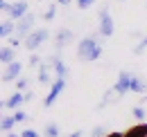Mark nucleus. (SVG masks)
Returning a JSON list of instances; mask_svg holds the SVG:
<instances>
[{
  "mask_svg": "<svg viewBox=\"0 0 147 137\" xmlns=\"http://www.w3.org/2000/svg\"><path fill=\"white\" fill-rule=\"evenodd\" d=\"M100 41H102V38H97L95 34L82 38L79 45H77V59L84 61V63H95V61L102 56V45H100Z\"/></svg>",
  "mask_w": 147,
  "mask_h": 137,
  "instance_id": "f257e3e1",
  "label": "nucleus"
},
{
  "mask_svg": "<svg viewBox=\"0 0 147 137\" xmlns=\"http://www.w3.org/2000/svg\"><path fill=\"white\" fill-rule=\"evenodd\" d=\"M113 32H115L113 16H111L109 7H107V5H102V7H100V11H97V34L102 36V38H109V36H113Z\"/></svg>",
  "mask_w": 147,
  "mask_h": 137,
  "instance_id": "f03ea898",
  "label": "nucleus"
},
{
  "mask_svg": "<svg viewBox=\"0 0 147 137\" xmlns=\"http://www.w3.org/2000/svg\"><path fill=\"white\" fill-rule=\"evenodd\" d=\"M50 38V32L45 29V27H41V29H34L32 34H27V38H23V47L30 52H36L45 41Z\"/></svg>",
  "mask_w": 147,
  "mask_h": 137,
  "instance_id": "7ed1b4c3",
  "label": "nucleus"
},
{
  "mask_svg": "<svg viewBox=\"0 0 147 137\" xmlns=\"http://www.w3.org/2000/svg\"><path fill=\"white\" fill-rule=\"evenodd\" d=\"M34 23H36V14L34 11H30L20 20H16V34H18V38H27V34H32L34 32Z\"/></svg>",
  "mask_w": 147,
  "mask_h": 137,
  "instance_id": "20e7f679",
  "label": "nucleus"
},
{
  "mask_svg": "<svg viewBox=\"0 0 147 137\" xmlns=\"http://www.w3.org/2000/svg\"><path fill=\"white\" fill-rule=\"evenodd\" d=\"M73 38H75V32L70 29V27H59V29H57V34H55V52L59 54V52L63 50Z\"/></svg>",
  "mask_w": 147,
  "mask_h": 137,
  "instance_id": "39448f33",
  "label": "nucleus"
},
{
  "mask_svg": "<svg viewBox=\"0 0 147 137\" xmlns=\"http://www.w3.org/2000/svg\"><path fill=\"white\" fill-rule=\"evenodd\" d=\"M63 88H66V79H61V76H55V83L50 86V92H48V97L43 99V106H45V108H50V106L57 101V97L63 92Z\"/></svg>",
  "mask_w": 147,
  "mask_h": 137,
  "instance_id": "423d86ee",
  "label": "nucleus"
},
{
  "mask_svg": "<svg viewBox=\"0 0 147 137\" xmlns=\"http://www.w3.org/2000/svg\"><path fill=\"white\" fill-rule=\"evenodd\" d=\"M113 90H115V94H118V97H125L127 92H131V72L122 70V72L118 74V81H115Z\"/></svg>",
  "mask_w": 147,
  "mask_h": 137,
  "instance_id": "0eeeda50",
  "label": "nucleus"
},
{
  "mask_svg": "<svg viewBox=\"0 0 147 137\" xmlns=\"http://www.w3.org/2000/svg\"><path fill=\"white\" fill-rule=\"evenodd\" d=\"M20 72H23V63H18V61H11L9 65H5V72H2V83H9V81L18 79Z\"/></svg>",
  "mask_w": 147,
  "mask_h": 137,
  "instance_id": "6e6552de",
  "label": "nucleus"
},
{
  "mask_svg": "<svg viewBox=\"0 0 147 137\" xmlns=\"http://www.w3.org/2000/svg\"><path fill=\"white\" fill-rule=\"evenodd\" d=\"M25 14H30V2H27V0L11 2V9H9V18H11V20H20Z\"/></svg>",
  "mask_w": 147,
  "mask_h": 137,
  "instance_id": "1a4fd4ad",
  "label": "nucleus"
},
{
  "mask_svg": "<svg viewBox=\"0 0 147 137\" xmlns=\"http://www.w3.org/2000/svg\"><path fill=\"white\" fill-rule=\"evenodd\" d=\"M50 72H55L52 70V61H43L41 65H38V83H43V86H48V83H55L52 81V76H50Z\"/></svg>",
  "mask_w": 147,
  "mask_h": 137,
  "instance_id": "9d476101",
  "label": "nucleus"
},
{
  "mask_svg": "<svg viewBox=\"0 0 147 137\" xmlns=\"http://www.w3.org/2000/svg\"><path fill=\"white\" fill-rule=\"evenodd\" d=\"M50 61H52V70H55V76H61V79H68V68H66V63L59 59V54H52L50 56Z\"/></svg>",
  "mask_w": 147,
  "mask_h": 137,
  "instance_id": "9b49d317",
  "label": "nucleus"
},
{
  "mask_svg": "<svg viewBox=\"0 0 147 137\" xmlns=\"http://www.w3.org/2000/svg\"><path fill=\"white\" fill-rule=\"evenodd\" d=\"M11 61H16V50L11 45H2V50H0V63L2 65H9Z\"/></svg>",
  "mask_w": 147,
  "mask_h": 137,
  "instance_id": "f8f14e48",
  "label": "nucleus"
},
{
  "mask_svg": "<svg viewBox=\"0 0 147 137\" xmlns=\"http://www.w3.org/2000/svg\"><path fill=\"white\" fill-rule=\"evenodd\" d=\"M125 137H147V124L140 121V124L127 128V130H125Z\"/></svg>",
  "mask_w": 147,
  "mask_h": 137,
  "instance_id": "ddd939ff",
  "label": "nucleus"
},
{
  "mask_svg": "<svg viewBox=\"0 0 147 137\" xmlns=\"http://www.w3.org/2000/svg\"><path fill=\"white\" fill-rule=\"evenodd\" d=\"M20 103H25V92H20V90H18L16 94H11L7 101L2 103V106H5V108H9V110H16Z\"/></svg>",
  "mask_w": 147,
  "mask_h": 137,
  "instance_id": "4468645a",
  "label": "nucleus"
},
{
  "mask_svg": "<svg viewBox=\"0 0 147 137\" xmlns=\"http://www.w3.org/2000/svg\"><path fill=\"white\" fill-rule=\"evenodd\" d=\"M131 92H136V94L147 92V81L140 79V76H136V74H131Z\"/></svg>",
  "mask_w": 147,
  "mask_h": 137,
  "instance_id": "2eb2a0df",
  "label": "nucleus"
},
{
  "mask_svg": "<svg viewBox=\"0 0 147 137\" xmlns=\"http://www.w3.org/2000/svg\"><path fill=\"white\" fill-rule=\"evenodd\" d=\"M14 32H16V20L9 18V20H2V23H0V36H2V38H9Z\"/></svg>",
  "mask_w": 147,
  "mask_h": 137,
  "instance_id": "dca6fc26",
  "label": "nucleus"
},
{
  "mask_svg": "<svg viewBox=\"0 0 147 137\" xmlns=\"http://www.w3.org/2000/svg\"><path fill=\"white\" fill-rule=\"evenodd\" d=\"M55 16H57V2H55V5H50V7L43 11V20L50 23V20H55Z\"/></svg>",
  "mask_w": 147,
  "mask_h": 137,
  "instance_id": "f3484780",
  "label": "nucleus"
},
{
  "mask_svg": "<svg viewBox=\"0 0 147 137\" xmlns=\"http://www.w3.org/2000/svg\"><path fill=\"white\" fill-rule=\"evenodd\" d=\"M43 137H59V126H57V124H48Z\"/></svg>",
  "mask_w": 147,
  "mask_h": 137,
  "instance_id": "a211bd4d",
  "label": "nucleus"
},
{
  "mask_svg": "<svg viewBox=\"0 0 147 137\" xmlns=\"http://www.w3.org/2000/svg\"><path fill=\"white\" fill-rule=\"evenodd\" d=\"M14 124H16V119H14V117H5V119H2V130H5V133H11Z\"/></svg>",
  "mask_w": 147,
  "mask_h": 137,
  "instance_id": "6ab92c4d",
  "label": "nucleus"
},
{
  "mask_svg": "<svg viewBox=\"0 0 147 137\" xmlns=\"http://www.w3.org/2000/svg\"><path fill=\"white\" fill-rule=\"evenodd\" d=\"M145 50H147V36H143V38H140V43L134 47V54H143Z\"/></svg>",
  "mask_w": 147,
  "mask_h": 137,
  "instance_id": "aec40b11",
  "label": "nucleus"
},
{
  "mask_svg": "<svg viewBox=\"0 0 147 137\" xmlns=\"http://www.w3.org/2000/svg\"><path fill=\"white\" fill-rule=\"evenodd\" d=\"M134 117L136 119H145V110H143V103H138V106H134Z\"/></svg>",
  "mask_w": 147,
  "mask_h": 137,
  "instance_id": "412c9836",
  "label": "nucleus"
},
{
  "mask_svg": "<svg viewBox=\"0 0 147 137\" xmlns=\"http://www.w3.org/2000/svg\"><path fill=\"white\" fill-rule=\"evenodd\" d=\"M34 65H41V56H38L36 52H32V56L27 61V68H34Z\"/></svg>",
  "mask_w": 147,
  "mask_h": 137,
  "instance_id": "4be33fe9",
  "label": "nucleus"
},
{
  "mask_svg": "<svg viewBox=\"0 0 147 137\" xmlns=\"http://www.w3.org/2000/svg\"><path fill=\"white\" fill-rule=\"evenodd\" d=\"M95 2H97V0H77V7H79V9H88Z\"/></svg>",
  "mask_w": 147,
  "mask_h": 137,
  "instance_id": "5701e85b",
  "label": "nucleus"
},
{
  "mask_svg": "<svg viewBox=\"0 0 147 137\" xmlns=\"http://www.w3.org/2000/svg\"><path fill=\"white\" fill-rule=\"evenodd\" d=\"M16 90H20V92L27 90V79H25V76H20L18 81H16Z\"/></svg>",
  "mask_w": 147,
  "mask_h": 137,
  "instance_id": "b1692460",
  "label": "nucleus"
},
{
  "mask_svg": "<svg viewBox=\"0 0 147 137\" xmlns=\"http://www.w3.org/2000/svg\"><path fill=\"white\" fill-rule=\"evenodd\" d=\"M20 137H41V135H38L36 130H32V128H25V130L20 133Z\"/></svg>",
  "mask_w": 147,
  "mask_h": 137,
  "instance_id": "393cba45",
  "label": "nucleus"
},
{
  "mask_svg": "<svg viewBox=\"0 0 147 137\" xmlns=\"http://www.w3.org/2000/svg\"><path fill=\"white\" fill-rule=\"evenodd\" d=\"M104 135H107V133H104V128H102V126H95L91 137H104Z\"/></svg>",
  "mask_w": 147,
  "mask_h": 137,
  "instance_id": "a878e982",
  "label": "nucleus"
},
{
  "mask_svg": "<svg viewBox=\"0 0 147 137\" xmlns=\"http://www.w3.org/2000/svg\"><path fill=\"white\" fill-rule=\"evenodd\" d=\"M9 9H11V2H7V0H0V11L9 14Z\"/></svg>",
  "mask_w": 147,
  "mask_h": 137,
  "instance_id": "bb28decb",
  "label": "nucleus"
},
{
  "mask_svg": "<svg viewBox=\"0 0 147 137\" xmlns=\"http://www.w3.org/2000/svg\"><path fill=\"white\" fill-rule=\"evenodd\" d=\"M14 119H16V124H18V121H25V119H27V112H23V110H16Z\"/></svg>",
  "mask_w": 147,
  "mask_h": 137,
  "instance_id": "cd10ccee",
  "label": "nucleus"
},
{
  "mask_svg": "<svg viewBox=\"0 0 147 137\" xmlns=\"http://www.w3.org/2000/svg\"><path fill=\"white\" fill-rule=\"evenodd\" d=\"M7 45H11V47L16 50V47H20V41H18V38H9V43H7Z\"/></svg>",
  "mask_w": 147,
  "mask_h": 137,
  "instance_id": "c85d7f7f",
  "label": "nucleus"
},
{
  "mask_svg": "<svg viewBox=\"0 0 147 137\" xmlns=\"http://www.w3.org/2000/svg\"><path fill=\"white\" fill-rule=\"evenodd\" d=\"M104 137H125V133H120V130H113V133H107Z\"/></svg>",
  "mask_w": 147,
  "mask_h": 137,
  "instance_id": "c756f323",
  "label": "nucleus"
},
{
  "mask_svg": "<svg viewBox=\"0 0 147 137\" xmlns=\"http://www.w3.org/2000/svg\"><path fill=\"white\" fill-rule=\"evenodd\" d=\"M32 97H34V92H32V90H25V101H30Z\"/></svg>",
  "mask_w": 147,
  "mask_h": 137,
  "instance_id": "7c9ffc66",
  "label": "nucleus"
},
{
  "mask_svg": "<svg viewBox=\"0 0 147 137\" xmlns=\"http://www.w3.org/2000/svg\"><path fill=\"white\" fill-rule=\"evenodd\" d=\"M70 2H73V0H57V5H63V7H68Z\"/></svg>",
  "mask_w": 147,
  "mask_h": 137,
  "instance_id": "2f4dec72",
  "label": "nucleus"
},
{
  "mask_svg": "<svg viewBox=\"0 0 147 137\" xmlns=\"http://www.w3.org/2000/svg\"><path fill=\"white\" fill-rule=\"evenodd\" d=\"M68 137H82V130H75V133H70Z\"/></svg>",
  "mask_w": 147,
  "mask_h": 137,
  "instance_id": "473e14b6",
  "label": "nucleus"
},
{
  "mask_svg": "<svg viewBox=\"0 0 147 137\" xmlns=\"http://www.w3.org/2000/svg\"><path fill=\"white\" fill-rule=\"evenodd\" d=\"M7 137H18V135H11V133H9V135H7Z\"/></svg>",
  "mask_w": 147,
  "mask_h": 137,
  "instance_id": "72a5a7b5",
  "label": "nucleus"
},
{
  "mask_svg": "<svg viewBox=\"0 0 147 137\" xmlns=\"http://www.w3.org/2000/svg\"><path fill=\"white\" fill-rule=\"evenodd\" d=\"M145 9H147V2H145Z\"/></svg>",
  "mask_w": 147,
  "mask_h": 137,
  "instance_id": "f704fd0d",
  "label": "nucleus"
}]
</instances>
